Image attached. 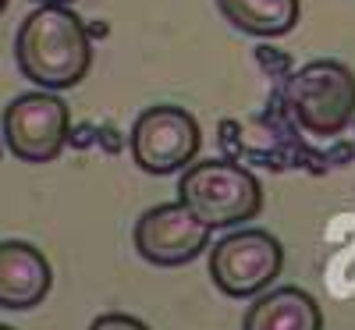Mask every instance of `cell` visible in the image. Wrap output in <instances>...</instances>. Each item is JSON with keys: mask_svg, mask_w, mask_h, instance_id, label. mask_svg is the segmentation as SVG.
<instances>
[{"mask_svg": "<svg viewBox=\"0 0 355 330\" xmlns=\"http://www.w3.org/2000/svg\"><path fill=\"white\" fill-rule=\"evenodd\" d=\"M284 270V245L263 227L231 231L210 252V281L227 298H256Z\"/></svg>", "mask_w": 355, "mask_h": 330, "instance_id": "4", "label": "cell"}, {"mask_svg": "<svg viewBox=\"0 0 355 330\" xmlns=\"http://www.w3.org/2000/svg\"><path fill=\"white\" fill-rule=\"evenodd\" d=\"M15 61L33 85L61 93L93 68V40L71 4H40L15 36Z\"/></svg>", "mask_w": 355, "mask_h": 330, "instance_id": "1", "label": "cell"}, {"mask_svg": "<svg viewBox=\"0 0 355 330\" xmlns=\"http://www.w3.org/2000/svg\"><path fill=\"white\" fill-rule=\"evenodd\" d=\"M89 330H150V327L128 313H107V316H96Z\"/></svg>", "mask_w": 355, "mask_h": 330, "instance_id": "11", "label": "cell"}, {"mask_svg": "<svg viewBox=\"0 0 355 330\" xmlns=\"http://www.w3.org/2000/svg\"><path fill=\"white\" fill-rule=\"evenodd\" d=\"M220 15L245 36L281 40L302 18V0H217Z\"/></svg>", "mask_w": 355, "mask_h": 330, "instance_id": "10", "label": "cell"}, {"mask_svg": "<svg viewBox=\"0 0 355 330\" xmlns=\"http://www.w3.org/2000/svg\"><path fill=\"white\" fill-rule=\"evenodd\" d=\"M199 146H202L199 121L185 107H174V103L146 107L128 132L132 160L139 164V171L157 177L185 171L196 160Z\"/></svg>", "mask_w": 355, "mask_h": 330, "instance_id": "5", "label": "cell"}, {"mask_svg": "<svg viewBox=\"0 0 355 330\" xmlns=\"http://www.w3.org/2000/svg\"><path fill=\"white\" fill-rule=\"evenodd\" d=\"M50 259L28 242H0V306L33 309L50 295Z\"/></svg>", "mask_w": 355, "mask_h": 330, "instance_id": "8", "label": "cell"}, {"mask_svg": "<svg viewBox=\"0 0 355 330\" xmlns=\"http://www.w3.org/2000/svg\"><path fill=\"white\" fill-rule=\"evenodd\" d=\"M4 142L8 149L25 160V164H50L64 153L68 132H71V110L68 103L50 93V89H36V93H21L4 107Z\"/></svg>", "mask_w": 355, "mask_h": 330, "instance_id": "6", "label": "cell"}, {"mask_svg": "<svg viewBox=\"0 0 355 330\" xmlns=\"http://www.w3.org/2000/svg\"><path fill=\"white\" fill-rule=\"evenodd\" d=\"M284 103L299 128L331 139L355 121V71L331 57L309 61L291 71L284 85Z\"/></svg>", "mask_w": 355, "mask_h": 330, "instance_id": "3", "label": "cell"}, {"mask_svg": "<svg viewBox=\"0 0 355 330\" xmlns=\"http://www.w3.org/2000/svg\"><path fill=\"white\" fill-rule=\"evenodd\" d=\"M210 245L206 227L185 202H160L146 209L135 224V249L153 266H185Z\"/></svg>", "mask_w": 355, "mask_h": 330, "instance_id": "7", "label": "cell"}, {"mask_svg": "<svg viewBox=\"0 0 355 330\" xmlns=\"http://www.w3.org/2000/svg\"><path fill=\"white\" fill-rule=\"evenodd\" d=\"M33 4H75V0H33Z\"/></svg>", "mask_w": 355, "mask_h": 330, "instance_id": "12", "label": "cell"}, {"mask_svg": "<svg viewBox=\"0 0 355 330\" xmlns=\"http://www.w3.org/2000/svg\"><path fill=\"white\" fill-rule=\"evenodd\" d=\"M178 202L210 227H234L263 214V185L234 160H192L178 182Z\"/></svg>", "mask_w": 355, "mask_h": 330, "instance_id": "2", "label": "cell"}, {"mask_svg": "<svg viewBox=\"0 0 355 330\" xmlns=\"http://www.w3.org/2000/svg\"><path fill=\"white\" fill-rule=\"evenodd\" d=\"M242 330H323V309L302 288H266L249 306Z\"/></svg>", "mask_w": 355, "mask_h": 330, "instance_id": "9", "label": "cell"}, {"mask_svg": "<svg viewBox=\"0 0 355 330\" xmlns=\"http://www.w3.org/2000/svg\"><path fill=\"white\" fill-rule=\"evenodd\" d=\"M4 8H8V0H0V15H4Z\"/></svg>", "mask_w": 355, "mask_h": 330, "instance_id": "13", "label": "cell"}]
</instances>
